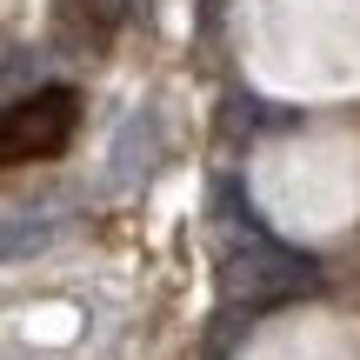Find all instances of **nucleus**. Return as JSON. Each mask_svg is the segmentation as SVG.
Instances as JSON below:
<instances>
[{
    "label": "nucleus",
    "mask_w": 360,
    "mask_h": 360,
    "mask_svg": "<svg viewBox=\"0 0 360 360\" xmlns=\"http://www.w3.org/2000/svg\"><path fill=\"white\" fill-rule=\"evenodd\" d=\"M20 67H27V53H20V47H7V40H0V87H7V80L20 74Z\"/></svg>",
    "instance_id": "obj_4"
},
{
    "label": "nucleus",
    "mask_w": 360,
    "mask_h": 360,
    "mask_svg": "<svg viewBox=\"0 0 360 360\" xmlns=\"http://www.w3.org/2000/svg\"><path fill=\"white\" fill-rule=\"evenodd\" d=\"M60 240L53 220H0V260H34Z\"/></svg>",
    "instance_id": "obj_3"
},
{
    "label": "nucleus",
    "mask_w": 360,
    "mask_h": 360,
    "mask_svg": "<svg viewBox=\"0 0 360 360\" xmlns=\"http://www.w3.org/2000/svg\"><path fill=\"white\" fill-rule=\"evenodd\" d=\"M80 127V94L74 87H34L20 101L0 107V167H27V160H53Z\"/></svg>",
    "instance_id": "obj_2"
},
{
    "label": "nucleus",
    "mask_w": 360,
    "mask_h": 360,
    "mask_svg": "<svg viewBox=\"0 0 360 360\" xmlns=\"http://www.w3.org/2000/svg\"><path fill=\"white\" fill-rule=\"evenodd\" d=\"M314 260L294 254V247L281 240H260V233H247L240 247H227V267H220V287H227L233 307H287V300L314 294Z\"/></svg>",
    "instance_id": "obj_1"
}]
</instances>
